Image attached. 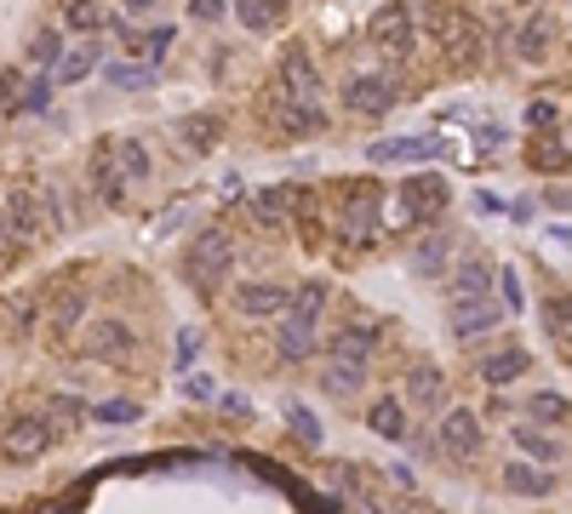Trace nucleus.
Masks as SVG:
<instances>
[{
	"label": "nucleus",
	"instance_id": "nucleus-21",
	"mask_svg": "<svg viewBox=\"0 0 572 514\" xmlns=\"http://www.w3.org/2000/svg\"><path fill=\"white\" fill-rule=\"evenodd\" d=\"M0 212H7V234L12 240L35 234V195L29 189H0Z\"/></svg>",
	"mask_w": 572,
	"mask_h": 514
},
{
	"label": "nucleus",
	"instance_id": "nucleus-49",
	"mask_svg": "<svg viewBox=\"0 0 572 514\" xmlns=\"http://www.w3.org/2000/svg\"><path fill=\"white\" fill-rule=\"evenodd\" d=\"M184 395H189V400H212V377H200V371H195L189 384H184Z\"/></svg>",
	"mask_w": 572,
	"mask_h": 514
},
{
	"label": "nucleus",
	"instance_id": "nucleus-19",
	"mask_svg": "<svg viewBox=\"0 0 572 514\" xmlns=\"http://www.w3.org/2000/svg\"><path fill=\"white\" fill-rule=\"evenodd\" d=\"M218 137H223V120H218V115H184V120H178V149H189V155H212Z\"/></svg>",
	"mask_w": 572,
	"mask_h": 514
},
{
	"label": "nucleus",
	"instance_id": "nucleus-18",
	"mask_svg": "<svg viewBox=\"0 0 572 514\" xmlns=\"http://www.w3.org/2000/svg\"><path fill=\"white\" fill-rule=\"evenodd\" d=\"M503 492H516V497H550L555 492V474L538 469V463H503Z\"/></svg>",
	"mask_w": 572,
	"mask_h": 514
},
{
	"label": "nucleus",
	"instance_id": "nucleus-5",
	"mask_svg": "<svg viewBox=\"0 0 572 514\" xmlns=\"http://www.w3.org/2000/svg\"><path fill=\"white\" fill-rule=\"evenodd\" d=\"M447 200H453V189H447V178H435V171H413V178L401 183V206H407L413 223H435L447 212Z\"/></svg>",
	"mask_w": 572,
	"mask_h": 514
},
{
	"label": "nucleus",
	"instance_id": "nucleus-35",
	"mask_svg": "<svg viewBox=\"0 0 572 514\" xmlns=\"http://www.w3.org/2000/svg\"><path fill=\"white\" fill-rule=\"evenodd\" d=\"M110 81H115L121 92H144V86H155V63H115Z\"/></svg>",
	"mask_w": 572,
	"mask_h": 514
},
{
	"label": "nucleus",
	"instance_id": "nucleus-28",
	"mask_svg": "<svg viewBox=\"0 0 572 514\" xmlns=\"http://www.w3.org/2000/svg\"><path fill=\"white\" fill-rule=\"evenodd\" d=\"M97 57H104V46H97V41H81V46H70V52H58L52 69H58V81L75 86V81H86L92 69H97Z\"/></svg>",
	"mask_w": 572,
	"mask_h": 514
},
{
	"label": "nucleus",
	"instance_id": "nucleus-39",
	"mask_svg": "<svg viewBox=\"0 0 572 514\" xmlns=\"http://www.w3.org/2000/svg\"><path fill=\"white\" fill-rule=\"evenodd\" d=\"M287 423H292V434L304 440V445H321V423H315V411H310V406H298V400H292V406H287Z\"/></svg>",
	"mask_w": 572,
	"mask_h": 514
},
{
	"label": "nucleus",
	"instance_id": "nucleus-38",
	"mask_svg": "<svg viewBox=\"0 0 572 514\" xmlns=\"http://www.w3.org/2000/svg\"><path fill=\"white\" fill-rule=\"evenodd\" d=\"M46 103H52V75H35V81L18 92V109H23V115H41Z\"/></svg>",
	"mask_w": 572,
	"mask_h": 514
},
{
	"label": "nucleus",
	"instance_id": "nucleus-7",
	"mask_svg": "<svg viewBox=\"0 0 572 514\" xmlns=\"http://www.w3.org/2000/svg\"><path fill=\"white\" fill-rule=\"evenodd\" d=\"M287 303H292V286H287V281H241V286H235V308L252 315V321L287 315Z\"/></svg>",
	"mask_w": 572,
	"mask_h": 514
},
{
	"label": "nucleus",
	"instance_id": "nucleus-25",
	"mask_svg": "<svg viewBox=\"0 0 572 514\" xmlns=\"http://www.w3.org/2000/svg\"><path fill=\"white\" fill-rule=\"evenodd\" d=\"M407 400L413 406H441L447 400V371L441 366H413L407 371Z\"/></svg>",
	"mask_w": 572,
	"mask_h": 514
},
{
	"label": "nucleus",
	"instance_id": "nucleus-48",
	"mask_svg": "<svg viewBox=\"0 0 572 514\" xmlns=\"http://www.w3.org/2000/svg\"><path fill=\"white\" fill-rule=\"evenodd\" d=\"M166 46H173V29H149V34H144V52H149V63H155Z\"/></svg>",
	"mask_w": 572,
	"mask_h": 514
},
{
	"label": "nucleus",
	"instance_id": "nucleus-4",
	"mask_svg": "<svg viewBox=\"0 0 572 514\" xmlns=\"http://www.w3.org/2000/svg\"><path fill=\"white\" fill-rule=\"evenodd\" d=\"M366 41H373L384 57H413V7L407 0H395V7L373 12V23H366Z\"/></svg>",
	"mask_w": 572,
	"mask_h": 514
},
{
	"label": "nucleus",
	"instance_id": "nucleus-10",
	"mask_svg": "<svg viewBox=\"0 0 572 514\" xmlns=\"http://www.w3.org/2000/svg\"><path fill=\"white\" fill-rule=\"evenodd\" d=\"M492 326H503V308L492 303V292H487V297H453V337H458V343L481 337V332H492Z\"/></svg>",
	"mask_w": 572,
	"mask_h": 514
},
{
	"label": "nucleus",
	"instance_id": "nucleus-42",
	"mask_svg": "<svg viewBox=\"0 0 572 514\" xmlns=\"http://www.w3.org/2000/svg\"><path fill=\"white\" fill-rule=\"evenodd\" d=\"M70 23L97 34V29H104V7H97V0H70Z\"/></svg>",
	"mask_w": 572,
	"mask_h": 514
},
{
	"label": "nucleus",
	"instance_id": "nucleus-46",
	"mask_svg": "<svg viewBox=\"0 0 572 514\" xmlns=\"http://www.w3.org/2000/svg\"><path fill=\"white\" fill-rule=\"evenodd\" d=\"M532 166H538V171H561V166H566V144L555 137L550 149H532Z\"/></svg>",
	"mask_w": 572,
	"mask_h": 514
},
{
	"label": "nucleus",
	"instance_id": "nucleus-37",
	"mask_svg": "<svg viewBox=\"0 0 572 514\" xmlns=\"http://www.w3.org/2000/svg\"><path fill=\"white\" fill-rule=\"evenodd\" d=\"M527 411H532L538 423L561 429V423H566V395H550V389H544V395H532V400H527Z\"/></svg>",
	"mask_w": 572,
	"mask_h": 514
},
{
	"label": "nucleus",
	"instance_id": "nucleus-9",
	"mask_svg": "<svg viewBox=\"0 0 572 514\" xmlns=\"http://www.w3.org/2000/svg\"><path fill=\"white\" fill-rule=\"evenodd\" d=\"M132 349H138V332H132L126 321H92L86 326V355L92 360H132Z\"/></svg>",
	"mask_w": 572,
	"mask_h": 514
},
{
	"label": "nucleus",
	"instance_id": "nucleus-34",
	"mask_svg": "<svg viewBox=\"0 0 572 514\" xmlns=\"http://www.w3.org/2000/svg\"><path fill=\"white\" fill-rule=\"evenodd\" d=\"M326 297H332V286H326V281H304V286L292 292V303H287V308H298V315H315V321H321Z\"/></svg>",
	"mask_w": 572,
	"mask_h": 514
},
{
	"label": "nucleus",
	"instance_id": "nucleus-14",
	"mask_svg": "<svg viewBox=\"0 0 572 514\" xmlns=\"http://www.w3.org/2000/svg\"><path fill=\"white\" fill-rule=\"evenodd\" d=\"M269 115H275V126H281L287 137H310V132H321V126H326V115H321V109H310V103L287 97L281 86H275V97H269Z\"/></svg>",
	"mask_w": 572,
	"mask_h": 514
},
{
	"label": "nucleus",
	"instance_id": "nucleus-40",
	"mask_svg": "<svg viewBox=\"0 0 572 514\" xmlns=\"http://www.w3.org/2000/svg\"><path fill=\"white\" fill-rule=\"evenodd\" d=\"M235 18H241L252 34H269V29H275V12H269L263 0H235Z\"/></svg>",
	"mask_w": 572,
	"mask_h": 514
},
{
	"label": "nucleus",
	"instance_id": "nucleus-20",
	"mask_svg": "<svg viewBox=\"0 0 572 514\" xmlns=\"http://www.w3.org/2000/svg\"><path fill=\"white\" fill-rule=\"evenodd\" d=\"M110 155H115V171L126 178V189H138L149 178V149L138 137H110Z\"/></svg>",
	"mask_w": 572,
	"mask_h": 514
},
{
	"label": "nucleus",
	"instance_id": "nucleus-6",
	"mask_svg": "<svg viewBox=\"0 0 572 514\" xmlns=\"http://www.w3.org/2000/svg\"><path fill=\"white\" fill-rule=\"evenodd\" d=\"M281 92L298 97V103H310V109H321V69H315L310 46L292 41V46L281 52Z\"/></svg>",
	"mask_w": 572,
	"mask_h": 514
},
{
	"label": "nucleus",
	"instance_id": "nucleus-33",
	"mask_svg": "<svg viewBox=\"0 0 572 514\" xmlns=\"http://www.w3.org/2000/svg\"><path fill=\"white\" fill-rule=\"evenodd\" d=\"M81 315H86V297H81V292H63V297L46 308V326H52V332H75Z\"/></svg>",
	"mask_w": 572,
	"mask_h": 514
},
{
	"label": "nucleus",
	"instance_id": "nucleus-52",
	"mask_svg": "<svg viewBox=\"0 0 572 514\" xmlns=\"http://www.w3.org/2000/svg\"><path fill=\"white\" fill-rule=\"evenodd\" d=\"M18 92V75H12V69H0V103H7Z\"/></svg>",
	"mask_w": 572,
	"mask_h": 514
},
{
	"label": "nucleus",
	"instance_id": "nucleus-15",
	"mask_svg": "<svg viewBox=\"0 0 572 514\" xmlns=\"http://www.w3.org/2000/svg\"><path fill=\"white\" fill-rule=\"evenodd\" d=\"M441 281H447L453 297H487V292H492V263H487V258H464V263H453V269L441 274Z\"/></svg>",
	"mask_w": 572,
	"mask_h": 514
},
{
	"label": "nucleus",
	"instance_id": "nucleus-54",
	"mask_svg": "<svg viewBox=\"0 0 572 514\" xmlns=\"http://www.w3.org/2000/svg\"><path fill=\"white\" fill-rule=\"evenodd\" d=\"M263 7H269V12H275V18H281V12H287V0H263Z\"/></svg>",
	"mask_w": 572,
	"mask_h": 514
},
{
	"label": "nucleus",
	"instance_id": "nucleus-13",
	"mask_svg": "<svg viewBox=\"0 0 572 514\" xmlns=\"http://www.w3.org/2000/svg\"><path fill=\"white\" fill-rule=\"evenodd\" d=\"M441 149H447L441 137H384V144H366V160L401 166V160H435Z\"/></svg>",
	"mask_w": 572,
	"mask_h": 514
},
{
	"label": "nucleus",
	"instance_id": "nucleus-50",
	"mask_svg": "<svg viewBox=\"0 0 572 514\" xmlns=\"http://www.w3.org/2000/svg\"><path fill=\"white\" fill-rule=\"evenodd\" d=\"M195 18H207V23L223 18V0H195Z\"/></svg>",
	"mask_w": 572,
	"mask_h": 514
},
{
	"label": "nucleus",
	"instance_id": "nucleus-26",
	"mask_svg": "<svg viewBox=\"0 0 572 514\" xmlns=\"http://www.w3.org/2000/svg\"><path fill=\"white\" fill-rule=\"evenodd\" d=\"M527 366H532V355L510 343V349H498V355H487V360H481V377H487L492 389H503V384H516V377H521Z\"/></svg>",
	"mask_w": 572,
	"mask_h": 514
},
{
	"label": "nucleus",
	"instance_id": "nucleus-53",
	"mask_svg": "<svg viewBox=\"0 0 572 514\" xmlns=\"http://www.w3.org/2000/svg\"><path fill=\"white\" fill-rule=\"evenodd\" d=\"M126 7H132V12H149V7H155V0H126Z\"/></svg>",
	"mask_w": 572,
	"mask_h": 514
},
{
	"label": "nucleus",
	"instance_id": "nucleus-8",
	"mask_svg": "<svg viewBox=\"0 0 572 514\" xmlns=\"http://www.w3.org/2000/svg\"><path fill=\"white\" fill-rule=\"evenodd\" d=\"M275 349L281 360H310L321 349V321L315 315H298V308H287V315H275Z\"/></svg>",
	"mask_w": 572,
	"mask_h": 514
},
{
	"label": "nucleus",
	"instance_id": "nucleus-1",
	"mask_svg": "<svg viewBox=\"0 0 572 514\" xmlns=\"http://www.w3.org/2000/svg\"><path fill=\"white\" fill-rule=\"evenodd\" d=\"M229 263H235V240L223 229H200L189 240V252H184V281L200 292V297H212L223 281H229Z\"/></svg>",
	"mask_w": 572,
	"mask_h": 514
},
{
	"label": "nucleus",
	"instance_id": "nucleus-30",
	"mask_svg": "<svg viewBox=\"0 0 572 514\" xmlns=\"http://www.w3.org/2000/svg\"><path fill=\"white\" fill-rule=\"evenodd\" d=\"M378 326L373 321H355V326H344L339 337H332V355H355V360H366V355H373L378 349Z\"/></svg>",
	"mask_w": 572,
	"mask_h": 514
},
{
	"label": "nucleus",
	"instance_id": "nucleus-43",
	"mask_svg": "<svg viewBox=\"0 0 572 514\" xmlns=\"http://www.w3.org/2000/svg\"><path fill=\"white\" fill-rule=\"evenodd\" d=\"M492 286L503 292V315H516V308H521V281H516V269H492Z\"/></svg>",
	"mask_w": 572,
	"mask_h": 514
},
{
	"label": "nucleus",
	"instance_id": "nucleus-47",
	"mask_svg": "<svg viewBox=\"0 0 572 514\" xmlns=\"http://www.w3.org/2000/svg\"><path fill=\"white\" fill-rule=\"evenodd\" d=\"M195 355H200V337H195V332H178V349H173L178 371H189V366H195Z\"/></svg>",
	"mask_w": 572,
	"mask_h": 514
},
{
	"label": "nucleus",
	"instance_id": "nucleus-29",
	"mask_svg": "<svg viewBox=\"0 0 572 514\" xmlns=\"http://www.w3.org/2000/svg\"><path fill=\"white\" fill-rule=\"evenodd\" d=\"M447 252H453L447 234H424V246L413 252V274H418V281H441V274H447Z\"/></svg>",
	"mask_w": 572,
	"mask_h": 514
},
{
	"label": "nucleus",
	"instance_id": "nucleus-22",
	"mask_svg": "<svg viewBox=\"0 0 572 514\" xmlns=\"http://www.w3.org/2000/svg\"><path fill=\"white\" fill-rule=\"evenodd\" d=\"M321 384H326V395H355V389L366 384V360H355V355H326Z\"/></svg>",
	"mask_w": 572,
	"mask_h": 514
},
{
	"label": "nucleus",
	"instance_id": "nucleus-41",
	"mask_svg": "<svg viewBox=\"0 0 572 514\" xmlns=\"http://www.w3.org/2000/svg\"><path fill=\"white\" fill-rule=\"evenodd\" d=\"M58 52H63L58 29H41L35 41H29V63H41V69H52V63H58Z\"/></svg>",
	"mask_w": 572,
	"mask_h": 514
},
{
	"label": "nucleus",
	"instance_id": "nucleus-27",
	"mask_svg": "<svg viewBox=\"0 0 572 514\" xmlns=\"http://www.w3.org/2000/svg\"><path fill=\"white\" fill-rule=\"evenodd\" d=\"M366 423H373V434H384V440H407V400H395V395L373 400Z\"/></svg>",
	"mask_w": 572,
	"mask_h": 514
},
{
	"label": "nucleus",
	"instance_id": "nucleus-23",
	"mask_svg": "<svg viewBox=\"0 0 572 514\" xmlns=\"http://www.w3.org/2000/svg\"><path fill=\"white\" fill-rule=\"evenodd\" d=\"M516 445H521L532 463H566V445H561L550 429H538V423H516Z\"/></svg>",
	"mask_w": 572,
	"mask_h": 514
},
{
	"label": "nucleus",
	"instance_id": "nucleus-36",
	"mask_svg": "<svg viewBox=\"0 0 572 514\" xmlns=\"http://www.w3.org/2000/svg\"><path fill=\"white\" fill-rule=\"evenodd\" d=\"M258 218L263 223H287L292 218V189H258Z\"/></svg>",
	"mask_w": 572,
	"mask_h": 514
},
{
	"label": "nucleus",
	"instance_id": "nucleus-45",
	"mask_svg": "<svg viewBox=\"0 0 572 514\" xmlns=\"http://www.w3.org/2000/svg\"><path fill=\"white\" fill-rule=\"evenodd\" d=\"M555 120H561V109H555L550 97H538L532 109H527V126H532V132H544V126H555Z\"/></svg>",
	"mask_w": 572,
	"mask_h": 514
},
{
	"label": "nucleus",
	"instance_id": "nucleus-44",
	"mask_svg": "<svg viewBox=\"0 0 572 514\" xmlns=\"http://www.w3.org/2000/svg\"><path fill=\"white\" fill-rule=\"evenodd\" d=\"M46 418L75 423V418H86V406H81V400H70V395H52V400H46ZM58 423H52V429H58Z\"/></svg>",
	"mask_w": 572,
	"mask_h": 514
},
{
	"label": "nucleus",
	"instance_id": "nucleus-17",
	"mask_svg": "<svg viewBox=\"0 0 572 514\" xmlns=\"http://www.w3.org/2000/svg\"><path fill=\"white\" fill-rule=\"evenodd\" d=\"M435 34H441V46L458 57H469V52H476L481 46V29H476V18H464V12H435Z\"/></svg>",
	"mask_w": 572,
	"mask_h": 514
},
{
	"label": "nucleus",
	"instance_id": "nucleus-2",
	"mask_svg": "<svg viewBox=\"0 0 572 514\" xmlns=\"http://www.w3.org/2000/svg\"><path fill=\"white\" fill-rule=\"evenodd\" d=\"M378 212H384V183H350L344 189V240L350 246H366L378 240Z\"/></svg>",
	"mask_w": 572,
	"mask_h": 514
},
{
	"label": "nucleus",
	"instance_id": "nucleus-32",
	"mask_svg": "<svg viewBox=\"0 0 572 514\" xmlns=\"http://www.w3.org/2000/svg\"><path fill=\"white\" fill-rule=\"evenodd\" d=\"M544 332L555 337V349L566 355L572 349V315H566V297L555 292V297H544Z\"/></svg>",
	"mask_w": 572,
	"mask_h": 514
},
{
	"label": "nucleus",
	"instance_id": "nucleus-16",
	"mask_svg": "<svg viewBox=\"0 0 572 514\" xmlns=\"http://www.w3.org/2000/svg\"><path fill=\"white\" fill-rule=\"evenodd\" d=\"M550 46H555V18H550V12H532V18L521 23V34H516L521 63H544Z\"/></svg>",
	"mask_w": 572,
	"mask_h": 514
},
{
	"label": "nucleus",
	"instance_id": "nucleus-12",
	"mask_svg": "<svg viewBox=\"0 0 572 514\" xmlns=\"http://www.w3.org/2000/svg\"><path fill=\"white\" fill-rule=\"evenodd\" d=\"M344 109L350 115H389L395 109V86L384 75H355L344 86Z\"/></svg>",
	"mask_w": 572,
	"mask_h": 514
},
{
	"label": "nucleus",
	"instance_id": "nucleus-3",
	"mask_svg": "<svg viewBox=\"0 0 572 514\" xmlns=\"http://www.w3.org/2000/svg\"><path fill=\"white\" fill-rule=\"evenodd\" d=\"M58 440V429H52V418L41 411H29V418H12L7 429H0V458L7 463H35V458H46V445Z\"/></svg>",
	"mask_w": 572,
	"mask_h": 514
},
{
	"label": "nucleus",
	"instance_id": "nucleus-24",
	"mask_svg": "<svg viewBox=\"0 0 572 514\" xmlns=\"http://www.w3.org/2000/svg\"><path fill=\"white\" fill-rule=\"evenodd\" d=\"M92 178H97V195H104V206H126V178L115 171L110 137H104V144H97V155H92Z\"/></svg>",
	"mask_w": 572,
	"mask_h": 514
},
{
	"label": "nucleus",
	"instance_id": "nucleus-51",
	"mask_svg": "<svg viewBox=\"0 0 572 514\" xmlns=\"http://www.w3.org/2000/svg\"><path fill=\"white\" fill-rule=\"evenodd\" d=\"M223 411H235V418H247L252 406H247V395H223Z\"/></svg>",
	"mask_w": 572,
	"mask_h": 514
},
{
	"label": "nucleus",
	"instance_id": "nucleus-11",
	"mask_svg": "<svg viewBox=\"0 0 572 514\" xmlns=\"http://www.w3.org/2000/svg\"><path fill=\"white\" fill-rule=\"evenodd\" d=\"M441 452L447 458H476L481 452V418L469 406H453L441 418Z\"/></svg>",
	"mask_w": 572,
	"mask_h": 514
},
{
	"label": "nucleus",
	"instance_id": "nucleus-31",
	"mask_svg": "<svg viewBox=\"0 0 572 514\" xmlns=\"http://www.w3.org/2000/svg\"><path fill=\"white\" fill-rule=\"evenodd\" d=\"M86 418L92 423H110V429H126V423L144 418V406L138 400H97V406H86Z\"/></svg>",
	"mask_w": 572,
	"mask_h": 514
}]
</instances>
